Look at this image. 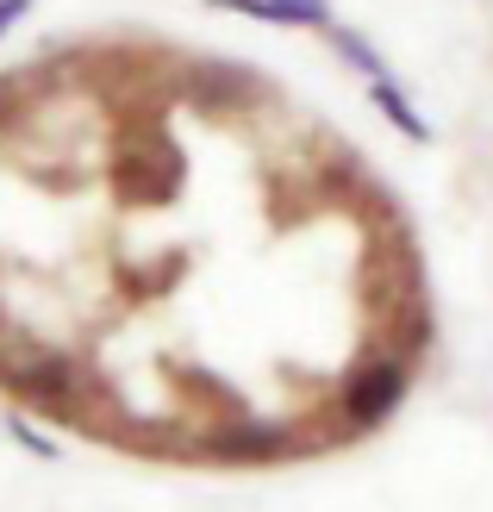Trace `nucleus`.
Instances as JSON below:
<instances>
[{
  "instance_id": "obj_1",
  "label": "nucleus",
  "mask_w": 493,
  "mask_h": 512,
  "mask_svg": "<svg viewBox=\"0 0 493 512\" xmlns=\"http://www.w3.org/2000/svg\"><path fill=\"white\" fill-rule=\"evenodd\" d=\"M400 394H406V369L400 363H375L356 381H344V419L350 425H381L400 406Z\"/></svg>"
},
{
  "instance_id": "obj_2",
  "label": "nucleus",
  "mask_w": 493,
  "mask_h": 512,
  "mask_svg": "<svg viewBox=\"0 0 493 512\" xmlns=\"http://www.w3.org/2000/svg\"><path fill=\"white\" fill-rule=\"evenodd\" d=\"M369 100H375V107H381L387 119L400 125V132H406L412 144H425V138H431V125H425V113H419V107H412V100L400 94V82H375V88H369Z\"/></svg>"
},
{
  "instance_id": "obj_3",
  "label": "nucleus",
  "mask_w": 493,
  "mask_h": 512,
  "mask_svg": "<svg viewBox=\"0 0 493 512\" xmlns=\"http://www.w3.org/2000/svg\"><path fill=\"white\" fill-rule=\"evenodd\" d=\"M325 38H331V50H337V57H344L350 69H362V75H369V88H375V82H394V69H387V63L375 57V50H369V44H362V38L350 32V25H331Z\"/></svg>"
},
{
  "instance_id": "obj_4",
  "label": "nucleus",
  "mask_w": 493,
  "mask_h": 512,
  "mask_svg": "<svg viewBox=\"0 0 493 512\" xmlns=\"http://www.w3.org/2000/svg\"><path fill=\"white\" fill-rule=\"evenodd\" d=\"M269 19H281V25H319V32L337 25L325 0H269Z\"/></svg>"
}]
</instances>
